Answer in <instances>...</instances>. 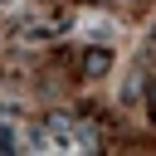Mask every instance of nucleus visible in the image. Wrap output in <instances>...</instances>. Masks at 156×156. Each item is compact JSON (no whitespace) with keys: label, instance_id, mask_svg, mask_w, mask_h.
I'll list each match as a JSON object with an SVG mask.
<instances>
[{"label":"nucleus","instance_id":"f257e3e1","mask_svg":"<svg viewBox=\"0 0 156 156\" xmlns=\"http://www.w3.org/2000/svg\"><path fill=\"white\" fill-rule=\"evenodd\" d=\"M107 68H112V49H102V44H93V49L83 54V73H88V78H102Z\"/></svg>","mask_w":156,"mask_h":156},{"label":"nucleus","instance_id":"f03ea898","mask_svg":"<svg viewBox=\"0 0 156 156\" xmlns=\"http://www.w3.org/2000/svg\"><path fill=\"white\" fill-rule=\"evenodd\" d=\"M0 151H20V141H15V132H10V127H0Z\"/></svg>","mask_w":156,"mask_h":156},{"label":"nucleus","instance_id":"7ed1b4c3","mask_svg":"<svg viewBox=\"0 0 156 156\" xmlns=\"http://www.w3.org/2000/svg\"><path fill=\"white\" fill-rule=\"evenodd\" d=\"M146 98H151V107H156V73L146 78Z\"/></svg>","mask_w":156,"mask_h":156},{"label":"nucleus","instance_id":"20e7f679","mask_svg":"<svg viewBox=\"0 0 156 156\" xmlns=\"http://www.w3.org/2000/svg\"><path fill=\"white\" fill-rule=\"evenodd\" d=\"M127 5H141V0H127Z\"/></svg>","mask_w":156,"mask_h":156}]
</instances>
